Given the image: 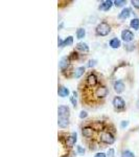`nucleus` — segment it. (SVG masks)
Wrapping results in <instances>:
<instances>
[{
  "instance_id": "obj_33",
  "label": "nucleus",
  "mask_w": 139,
  "mask_h": 157,
  "mask_svg": "<svg viewBox=\"0 0 139 157\" xmlns=\"http://www.w3.org/2000/svg\"><path fill=\"white\" fill-rule=\"evenodd\" d=\"M63 42H64V41H63V40L61 39V38H59V39H58V43H59V46L60 47H63Z\"/></svg>"
},
{
  "instance_id": "obj_35",
  "label": "nucleus",
  "mask_w": 139,
  "mask_h": 157,
  "mask_svg": "<svg viewBox=\"0 0 139 157\" xmlns=\"http://www.w3.org/2000/svg\"><path fill=\"white\" fill-rule=\"evenodd\" d=\"M61 157H68L67 155H63V156H61Z\"/></svg>"
},
{
  "instance_id": "obj_5",
  "label": "nucleus",
  "mask_w": 139,
  "mask_h": 157,
  "mask_svg": "<svg viewBox=\"0 0 139 157\" xmlns=\"http://www.w3.org/2000/svg\"><path fill=\"white\" fill-rule=\"evenodd\" d=\"M113 105H114L115 109L119 110V109L125 108L126 103H125V101H123L120 97H115L114 100H113Z\"/></svg>"
},
{
  "instance_id": "obj_32",
  "label": "nucleus",
  "mask_w": 139,
  "mask_h": 157,
  "mask_svg": "<svg viewBox=\"0 0 139 157\" xmlns=\"http://www.w3.org/2000/svg\"><path fill=\"white\" fill-rule=\"evenodd\" d=\"M129 125V121H122V123H121V128H125V127H127V126Z\"/></svg>"
},
{
  "instance_id": "obj_16",
  "label": "nucleus",
  "mask_w": 139,
  "mask_h": 157,
  "mask_svg": "<svg viewBox=\"0 0 139 157\" xmlns=\"http://www.w3.org/2000/svg\"><path fill=\"white\" fill-rule=\"evenodd\" d=\"M58 125L61 128H66L68 125H69V120L68 118H59L58 121Z\"/></svg>"
},
{
  "instance_id": "obj_27",
  "label": "nucleus",
  "mask_w": 139,
  "mask_h": 157,
  "mask_svg": "<svg viewBox=\"0 0 139 157\" xmlns=\"http://www.w3.org/2000/svg\"><path fill=\"white\" fill-rule=\"evenodd\" d=\"M69 60H73V59H77V52H72L71 56H70L69 58H68Z\"/></svg>"
},
{
  "instance_id": "obj_31",
  "label": "nucleus",
  "mask_w": 139,
  "mask_h": 157,
  "mask_svg": "<svg viewBox=\"0 0 139 157\" xmlns=\"http://www.w3.org/2000/svg\"><path fill=\"white\" fill-rule=\"evenodd\" d=\"M95 157H107V156H106V154H105V153L100 152V153H97L96 155H95Z\"/></svg>"
},
{
  "instance_id": "obj_29",
  "label": "nucleus",
  "mask_w": 139,
  "mask_h": 157,
  "mask_svg": "<svg viewBox=\"0 0 139 157\" xmlns=\"http://www.w3.org/2000/svg\"><path fill=\"white\" fill-rule=\"evenodd\" d=\"M77 153H79V154H84L85 153V150L81 146H79V147H77Z\"/></svg>"
},
{
  "instance_id": "obj_25",
  "label": "nucleus",
  "mask_w": 139,
  "mask_h": 157,
  "mask_svg": "<svg viewBox=\"0 0 139 157\" xmlns=\"http://www.w3.org/2000/svg\"><path fill=\"white\" fill-rule=\"evenodd\" d=\"M88 116V113L86 112V111H82V112L80 113V117L81 118H86Z\"/></svg>"
},
{
  "instance_id": "obj_3",
  "label": "nucleus",
  "mask_w": 139,
  "mask_h": 157,
  "mask_svg": "<svg viewBox=\"0 0 139 157\" xmlns=\"http://www.w3.org/2000/svg\"><path fill=\"white\" fill-rule=\"evenodd\" d=\"M58 114H59V118H69V108L66 106H60L58 109Z\"/></svg>"
},
{
  "instance_id": "obj_4",
  "label": "nucleus",
  "mask_w": 139,
  "mask_h": 157,
  "mask_svg": "<svg viewBox=\"0 0 139 157\" xmlns=\"http://www.w3.org/2000/svg\"><path fill=\"white\" fill-rule=\"evenodd\" d=\"M121 38L125 42H131L134 39V34L131 30L129 29H125L121 32Z\"/></svg>"
},
{
  "instance_id": "obj_6",
  "label": "nucleus",
  "mask_w": 139,
  "mask_h": 157,
  "mask_svg": "<svg viewBox=\"0 0 139 157\" xmlns=\"http://www.w3.org/2000/svg\"><path fill=\"white\" fill-rule=\"evenodd\" d=\"M107 94H108V89L105 87V86H100V87H98L96 92H95V95H96L97 98H103L107 97Z\"/></svg>"
},
{
  "instance_id": "obj_21",
  "label": "nucleus",
  "mask_w": 139,
  "mask_h": 157,
  "mask_svg": "<svg viewBox=\"0 0 139 157\" xmlns=\"http://www.w3.org/2000/svg\"><path fill=\"white\" fill-rule=\"evenodd\" d=\"M86 35V30L84 29H79L77 30V39H83Z\"/></svg>"
},
{
  "instance_id": "obj_26",
  "label": "nucleus",
  "mask_w": 139,
  "mask_h": 157,
  "mask_svg": "<svg viewBox=\"0 0 139 157\" xmlns=\"http://www.w3.org/2000/svg\"><path fill=\"white\" fill-rule=\"evenodd\" d=\"M132 4L134 6V7H136V9H139V0H133Z\"/></svg>"
},
{
  "instance_id": "obj_2",
  "label": "nucleus",
  "mask_w": 139,
  "mask_h": 157,
  "mask_svg": "<svg viewBox=\"0 0 139 157\" xmlns=\"http://www.w3.org/2000/svg\"><path fill=\"white\" fill-rule=\"evenodd\" d=\"M100 140L105 144H108V145H112L115 141V138L110 132H102V134H100Z\"/></svg>"
},
{
  "instance_id": "obj_23",
  "label": "nucleus",
  "mask_w": 139,
  "mask_h": 157,
  "mask_svg": "<svg viewBox=\"0 0 139 157\" xmlns=\"http://www.w3.org/2000/svg\"><path fill=\"white\" fill-rule=\"evenodd\" d=\"M121 157H135V155L132 153L131 151H123L122 154H121Z\"/></svg>"
},
{
  "instance_id": "obj_19",
  "label": "nucleus",
  "mask_w": 139,
  "mask_h": 157,
  "mask_svg": "<svg viewBox=\"0 0 139 157\" xmlns=\"http://www.w3.org/2000/svg\"><path fill=\"white\" fill-rule=\"evenodd\" d=\"M77 48L79 50H82V52H89V47L86 43H79L77 45Z\"/></svg>"
},
{
  "instance_id": "obj_15",
  "label": "nucleus",
  "mask_w": 139,
  "mask_h": 157,
  "mask_svg": "<svg viewBox=\"0 0 139 157\" xmlns=\"http://www.w3.org/2000/svg\"><path fill=\"white\" fill-rule=\"evenodd\" d=\"M68 65H69V59H67V58H63V59L61 60V62H60L61 70H65L68 67Z\"/></svg>"
},
{
  "instance_id": "obj_13",
  "label": "nucleus",
  "mask_w": 139,
  "mask_h": 157,
  "mask_svg": "<svg viewBox=\"0 0 139 157\" xmlns=\"http://www.w3.org/2000/svg\"><path fill=\"white\" fill-rule=\"evenodd\" d=\"M58 93H59L60 97L66 98L69 95V90H68V88L64 87V86H61V87L59 88V90H58Z\"/></svg>"
},
{
  "instance_id": "obj_22",
  "label": "nucleus",
  "mask_w": 139,
  "mask_h": 157,
  "mask_svg": "<svg viewBox=\"0 0 139 157\" xmlns=\"http://www.w3.org/2000/svg\"><path fill=\"white\" fill-rule=\"evenodd\" d=\"M73 43V38L71 36H69L67 38V39L64 40V42H63V47L64 46H69V45H72Z\"/></svg>"
},
{
  "instance_id": "obj_28",
  "label": "nucleus",
  "mask_w": 139,
  "mask_h": 157,
  "mask_svg": "<svg viewBox=\"0 0 139 157\" xmlns=\"http://www.w3.org/2000/svg\"><path fill=\"white\" fill-rule=\"evenodd\" d=\"M108 157H114V150L113 149H110L108 151Z\"/></svg>"
},
{
  "instance_id": "obj_14",
  "label": "nucleus",
  "mask_w": 139,
  "mask_h": 157,
  "mask_svg": "<svg viewBox=\"0 0 139 157\" xmlns=\"http://www.w3.org/2000/svg\"><path fill=\"white\" fill-rule=\"evenodd\" d=\"M130 15H131V10L128 9V7H126V9H123L120 14L118 15V18L119 19H127Z\"/></svg>"
},
{
  "instance_id": "obj_34",
  "label": "nucleus",
  "mask_w": 139,
  "mask_h": 157,
  "mask_svg": "<svg viewBox=\"0 0 139 157\" xmlns=\"http://www.w3.org/2000/svg\"><path fill=\"white\" fill-rule=\"evenodd\" d=\"M137 107L139 108V101H138V103H137Z\"/></svg>"
},
{
  "instance_id": "obj_17",
  "label": "nucleus",
  "mask_w": 139,
  "mask_h": 157,
  "mask_svg": "<svg viewBox=\"0 0 139 157\" xmlns=\"http://www.w3.org/2000/svg\"><path fill=\"white\" fill-rule=\"evenodd\" d=\"M120 41L117 39V38H113L112 40L110 41V46L112 47V48H118V47H120Z\"/></svg>"
},
{
  "instance_id": "obj_8",
  "label": "nucleus",
  "mask_w": 139,
  "mask_h": 157,
  "mask_svg": "<svg viewBox=\"0 0 139 157\" xmlns=\"http://www.w3.org/2000/svg\"><path fill=\"white\" fill-rule=\"evenodd\" d=\"M113 3H114V2L111 1V0H106V1H103L100 6V10H103V11H109L111 7H112Z\"/></svg>"
},
{
  "instance_id": "obj_24",
  "label": "nucleus",
  "mask_w": 139,
  "mask_h": 157,
  "mask_svg": "<svg viewBox=\"0 0 139 157\" xmlns=\"http://www.w3.org/2000/svg\"><path fill=\"white\" fill-rule=\"evenodd\" d=\"M123 4H126V1H125V0H116V1H114V6H117V7L122 6Z\"/></svg>"
},
{
  "instance_id": "obj_18",
  "label": "nucleus",
  "mask_w": 139,
  "mask_h": 157,
  "mask_svg": "<svg viewBox=\"0 0 139 157\" xmlns=\"http://www.w3.org/2000/svg\"><path fill=\"white\" fill-rule=\"evenodd\" d=\"M84 72H85V67L77 68V69H75V71H74V78H80L83 75H84Z\"/></svg>"
},
{
  "instance_id": "obj_10",
  "label": "nucleus",
  "mask_w": 139,
  "mask_h": 157,
  "mask_svg": "<svg viewBox=\"0 0 139 157\" xmlns=\"http://www.w3.org/2000/svg\"><path fill=\"white\" fill-rule=\"evenodd\" d=\"M91 128L94 131H103V128H105V125H103V121H94L91 125Z\"/></svg>"
},
{
  "instance_id": "obj_20",
  "label": "nucleus",
  "mask_w": 139,
  "mask_h": 157,
  "mask_svg": "<svg viewBox=\"0 0 139 157\" xmlns=\"http://www.w3.org/2000/svg\"><path fill=\"white\" fill-rule=\"evenodd\" d=\"M130 26L134 29H139V19L138 18H134L131 20L130 22Z\"/></svg>"
},
{
  "instance_id": "obj_12",
  "label": "nucleus",
  "mask_w": 139,
  "mask_h": 157,
  "mask_svg": "<svg viewBox=\"0 0 139 157\" xmlns=\"http://www.w3.org/2000/svg\"><path fill=\"white\" fill-rule=\"evenodd\" d=\"M93 132H94V130H93L91 127H85V128H83V130H82L83 135H84L85 137H87V138L92 137Z\"/></svg>"
},
{
  "instance_id": "obj_30",
  "label": "nucleus",
  "mask_w": 139,
  "mask_h": 157,
  "mask_svg": "<svg viewBox=\"0 0 139 157\" xmlns=\"http://www.w3.org/2000/svg\"><path fill=\"white\" fill-rule=\"evenodd\" d=\"M95 63H96V61H94V60H91L90 62H89V65H88V66L89 67H93L95 65Z\"/></svg>"
},
{
  "instance_id": "obj_1",
  "label": "nucleus",
  "mask_w": 139,
  "mask_h": 157,
  "mask_svg": "<svg viewBox=\"0 0 139 157\" xmlns=\"http://www.w3.org/2000/svg\"><path fill=\"white\" fill-rule=\"evenodd\" d=\"M110 32H111V27L107 22H102L96 27V34L100 35V36H107V35H109Z\"/></svg>"
},
{
  "instance_id": "obj_7",
  "label": "nucleus",
  "mask_w": 139,
  "mask_h": 157,
  "mask_svg": "<svg viewBox=\"0 0 139 157\" xmlns=\"http://www.w3.org/2000/svg\"><path fill=\"white\" fill-rule=\"evenodd\" d=\"M77 133H72L70 136H68L66 138V146L68 148H71V147L74 146V144L77 143Z\"/></svg>"
},
{
  "instance_id": "obj_11",
  "label": "nucleus",
  "mask_w": 139,
  "mask_h": 157,
  "mask_svg": "<svg viewBox=\"0 0 139 157\" xmlns=\"http://www.w3.org/2000/svg\"><path fill=\"white\" fill-rule=\"evenodd\" d=\"M114 90L115 92L117 93H121L123 90H125V84H123L121 81H117V82H115L114 84Z\"/></svg>"
},
{
  "instance_id": "obj_9",
  "label": "nucleus",
  "mask_w": 139,
  "mask_h": 157,
  "mask_svg": "<svg viewBox=\"0 0 139 157\" xmlns=\"http://www.w3.org/2000/svg\"><path fill=\"white\" fill-rule=\"evenodd\" d=\"M87 83H88V85L91 86V87H93V86H95L97 84V78H96V75H88V78H87Z\"/></svg>"
}]
</instances>
